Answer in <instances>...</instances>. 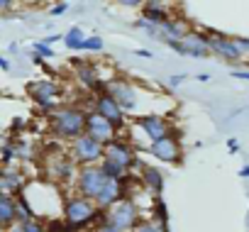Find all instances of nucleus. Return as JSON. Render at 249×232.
I'll use <instances>...</instances> for the list:
<instances>
[{
    "instance_id": "aec40b11",
    "label": "nucleus",
    "mask_w": 249,
    "mask_h": 232,
    "mask_svg": "<svg viewBox=\"0 0 249 232\" xmlns=\"http://www.w3.org/2000/svg\"><path fill=\"white\" fill-rule=\"evenodd\" d=\"M142 186H144V191H149L154 198H159L161 191H164V174H161L159 169H154V166H144V169H142Z\"/></svg>"
},
{
    "instance_id": "7ed1b4c3",
    "label": "nucleus",
    "mask_w": 249,
    "mask_h": 232,
    "mask_svg": "<svg viewBox=\"0 0 249 232\" xmlns=\"http://www.w3.org/2000/svg\"><path fill=\"white\" fill-rule=\"evenodd\" d=\"M103 222L122 230V232H135V227L142 222V213H140V205L127 196L122 198L120 203H115L110 210H105L103 215Z\"/></svg>"
},
{
    "instance_id": "20e7f679",
    "label": "nucleus",
    "mask_w": 249,
    "mask_h": 232,
    "mask_svg": "<svg viewBox=\"0 0 249 232\" xmlns=\"http://www.w3.org/2000/svg\"><path fill=\"white\" fill-rule=\"evenodd\" d=\"M27 93H30V98L35 100V105L44 112V115H54L61 105H59V100H61V86L56 83V81H52V78H39V81H32L30 86H27Z\"/></svg>"
},
{
    "instance_id": "f8f14e48",
    "label": "nucleus",
    "mask_w": 249,
    "mask_h": 232,
    "mask_svg": "<svg viewBox=\"0 0 249 232\" xmlns=\"http://www.w3.org/2000/svg\"><path fill=\"white\" fill-rule=\"evenodd\" d=\"M86 135H90L93 140H98L100 144H110L117 140V127L105 120L103 115H98L93 107H88V125H86Z\"/></svg>"
},
{
    "instance_id": "7c9ffc66",
    "label": "nucleus",
    "mask_w": 249,
    "mask_h": 232,
    "mask_svg": "<svg viewBox=\"0 0 249 232\" xmlns=\"http://www.w3.org/2000/svg\"><path fill=\"white\" fill-rule=\"evenodd\" d=\"M93 232H122V230H117V227H112V225H107V222H103L98 230H93Z\"/></svg>"
},
{
    "instance_id": "0eeeda50",
    "label": "nucleus",
    "mask_w": 249,
    "mask_h": 232,
    "mask_svg": "<svg viewBox=\"0 0 249 232\" xmlns=\"http://www.w3.org/2000/svg\"><path fill=\"white\" fill-rule=\"evenodd\" d=\"M98 115H103L105 120H110L117 130L120 127H124V123H127V112L122 110V105L107 93V90H103V93H98V95H93V105H90Z\"/></svg>"
},
{
    "instance_id": "f3484780",
    "label": "nucleus",
    "mask_w": 249,
    "mask_h": 232,
    "mask_svg": "<svg viewBox=\"0 0 249 232\" xmlns=\"http://www.w3.org/2000/svg\"><path fill=\"white\" fill-rule=\"evenodd\" d=\"M181 54H186V56H208L210 54V35L191 30L181 39Z\"/></svg>"
},
{
    "instance_id": "2eb2a0df",
    "label": "nucleus",
    "mask_w": 249,
    "mask_h": 232,
    "mask_svg": "<svg viewBox=\"0 0 249 232\" xmlns=\"http://www.w3.org/2000/svg\"><path fill=\"white\" fill-rule=\"evenodd\" d=\"M73 69H76V78H78L81 86H86V88L93 90L95 95L105 90V86H103L100 78H98V66H95L93 61H88V59H76V61H73Z\"/></svg>"
},
{
    "instance_id": "9b49d317",
    "label": "nucleus",
    "mask_w": 249,
    "mask_h": 232,
    "mask_svg": "<svg viewBox=\"0 0 249 232\" xmlns=\"http://www.w3.org/2000/svg\"><path fill=\"white\" fill-rule=\"evenodd\" d=\"M147 152H149L154 159L164 161V164H181V161H183V147H181L178 137H174V135H169V137H164V140L149 144Z\"/></svg>"
},
{
    "instance_id": "b1692460",
    "label": "nucleus",
    "mask_w": 249,
    "mask_h": 232,
    "mask_svg": "<svg viewBox=\"0 0 249 232\" xmlns=\"http://www.w3.org/2000/svg\"><path fill=\"white\" fill-rule=\"evenodd\" d=\"M15 154H18V161H32L37 157L35 147L25 140H15Z\"/></svg>"
},
{
    "instance_id": "412c9836",
    "label": "nucleus",
    "mask_w": 249,
    "mask_h": 232,
    "mask_svg": "<svg viewBox=\"0 0 249 232\" xmlns=\"http://www.w3.org/2000/svg\"><path fill=\"white\" fill-rule=\"evenodd\" d=\"M8 232H49V225H47V220H42V217H35V220H18Z\"/></svg>"
},
{
    "instance_id": "473e14b6",
    "label": "nucleus",
    "mask_w": 249,
    "mask_h": 232,
    "mask_svg": "<svg viewBox=\"0 0 249 232\" xmlns=\"http://www.w3.org/2000/svg\"><path fill=\"white\" fill-rule=\"evenodd\" d=\"M135 54H137V56H142V59H152V56H154V54H152L149 49H137Z\"/></svg>"
},
{
    "instance_id": "6ab92c4d",
    "label": "nucleus",
    "mask_w": 249,
    "mask_h": 232,
    "mask_svg": "<svg viewBox=\"0 0 249 232\" xmlns=\"http://www.w3.org/2000/svg\"><path fill=\"white\" fill-rule=\"evenodd\" d=\"M169 10H171V5H166V3H144V5H142V18L161 27L166 20L174 18Z\"/></svg>"
},
{
    "instance_id": "a878e982",
    "label": "nucleus",
    "mask_w": 249,
    "mask_h": 232,
    "mask_svg": "<svg viewBox=\"0 0 249 232\" xmlns=\"http://www.w3.org/2000/svg\"><path fill=\"white\" fill-rule=\"evenodd\" d=\"M135 232H166L159 222H154V220H142L137 227H135Z\"/></svg>"
},
{
    "instance_id": "9d476101",
    "label": "nucleus",
    "mask_w": 249,
    "mask_h": 232,
    "mask_svg": "<svg viewBox=\"0 0 249 232\" xmlns=\"http://www.w3.org/2000/svg\"><path fill=\"white\" fill-rule=\"evenodd\" d=\"M135 127H140L144 132V137L149 140V144H154V142H159V140H164V137L171 135V125H169V120L164 118L161 112H147V115H142V118L135 120Z\"/></svg>"
},
{
    "instance_id": "dca6fc26",
    "label": "nucleus",
    "mask_w": 249,
    "mask_h": 232,
    "mask_svg": "<svg viewBox=\"0 0 249 232\" xmlns=\"http://www.w3.org/2000/svg\"><path fill=\"white\" fill-rule=\"evenodd\" d=\"M25 188H27V178H25L22 169H13V166L3 169V174H0V193L18 198L25 193Z\"/></svg>"
},
{
    "instance_id": "f704fd0d",
    "label": "nucleus",
    "mask_w": 249,
    "mask_h": 232,
    "mask_svg": "<svg viewBox=\"0 0 249 232\" xmlns=\"http://www.w3.org/2000/svg\"><path fill=\"white\" fill-rule=\"evenodd\" d=\"M10 8H13L10 0H0V10H10Z\"/></svg>"
},
{
    "instance_id": "a211bd4d",
    "label": "nucleus",
    "mask_w": 249,
    "mask_h": 232,
    "mask_svg": "<svg viewBox=\"0 0 249 232\" xmlns=\"http://www.w3.org/2000/svg\"><path fill=\"white\" fill-rule=\"evenodd\" d=\"M18 203L13 196L8 193H0V225H3V230L8 232L15 222H18Z\"/></svg>"
},
{
    "instance_id": "c85d7f7f",
    "label": "nucleus",
    "mask_w": 249,
    "mask_h": 232,
    "mask_svg": "<svg viewBox=\"0 0 249 232\" xmlns=\"http://www.w3.org/2000/svg\"><path fill=\"white\" fill-rule=\"evenodd\" d=\"M227 152H230V154H237V152H239V142H237L234 137L227 140Z\"/></svg>"
},
{
    "instance_id": "39448f33",
    "label": "nucleus",
    "mask_w": 249,
    "mask_h": 232,
    "mask_svg": "<svg viewBox=\"0 0 249 232\" xmlns=\"http://www.w3.org/2000/svg\"><path fill=\"white\" fill-rule=\"evenodd\" d=\"M69 157L73 159L76 166H98L105 159V144L93 140L90 135H83L69 144Z\"/></svg>"
},
{
    "instance_id": "c9c22d12",
    "label": "nucleus",
    "mask_w": 249,
    "mask_h": 232,
    "mask_svg": "<svg viewBox=\"0 0 249 232\" xmlns=\"http://www.w3.org/2000/svg\"><path fill=\"white\" fill-rule=\"evenodd\" d=\"M239 176H242V178H249V166H242V171H239Z\"/></svg>"
},
{
    "instance_id": "f257e3e1",
    "label": "nucleus",
    "mask_w": 249,
    "mask_h": 232,
    "mask_svg": "<svg viewBox=\"0 0 249 232\" xmlns=\"http://www.w3.org/2000/svg\"><path fill=\"white\" fill-rule=\"evenodd\" d=\"M103 210L95 205V200L90 198H83V196H69L61 205V220L69 230H78V232H86V230H98L103 225Z\"/></svg>"
},
{
    "instance_id": "c756f323",
    "label": "nucleus",
    "mask_w": 249,
    "mask_h": 232,
    "mask_svg": "<svg viewBox=\"0 0 249 232\" xmlns=\"http://www.w3.org/2000/svg\"><path fill=\"white\" fill-rule=\"evenodd\" d=\"M183 81H186V76H171V78H169V86H171V88H178Z\"/></svg>"
},
{
    "instance_id": "cd10ccee",
    "label": "nucleus",
    "mask_w": 249,
    "mask_h": 232,
    "mask_svg": "<svg viewBox=\"0 0 249 232\" xmlns=\"http://www.w3.org/2000/svg\"><path fill=\"white\" fill-rule=\"evenodd\" d=\"M69 10V3H56V5H52V10H49V15H54V18H59V15H64Z\"/></svg>"
},
{
    "instance_id": "72a5a7b5",
    "label": "nucleus",
    "mask_w": 249,
    "mask_h": 232,
    "mask_svg": "<svg viewBox=\"0 0 249 232\" xmlns=\"http://www.w3.org/2000/svg\"><path fill=\"white\" fill-rule=\"evenodd\" d=\"M0 69H3V71H10V61L3 56V59H0Z\"/></svg>"
},
{
    "instance_id": "bb28decb",
    "label": "nucleus",
    "mask_w": 249,
    "mask_h": 232,
    "mask_svg": "<svg viewBox=\"0 0 249 232\" xmlns=\"http://www.w3.org/2000/svg\"><path fill=\"white\" fill-rule=\"evenodd\" d=\"M83 52H103V39H100L98 35L88 37L86 44H83Z\"/></svg>"
},
{
    "instance_id": "2f4dec72",
    "label": "nucleus",
    "mask_w": 249,
    "mask_h": 232,
    "mask_svg": "<svg viewBox=\"0 0 249 232\" xmlns=\"http://www.w3.org/2000/svg\"><path fill=\"white\" fill-rule=\"evenodd\" d=\"M232 78H239V81H249V71H232Z\"/></svg>"
},
{
    "instance_id": "f03ea898",
    "label": "nucleus",
    "mask_w": 249,
    "mask_h": 232,
    "mask_svg": "<svg viewBox=\"0 0 249 232\" xmlns=\"http://www.w3.org/2000/svg\"><path fill=\"white\" fill-rule=\"evenodd\" d=\"M86 125H88V110L78 105H61L54 115H49V130L56 137L69 140V144L86 135Z\"/></svg>"
},
{
    "instance_id": "5701e85b",
    "label": "nucleus",
    "mask_w": 249,
    "mask_h": 232,
    "mask_svg": "<svg viewBox=\"0 0 249 232\" xmlns=\"http://www.w3.org/2000/svg\"><path fill=\"white\" fill-rule=\"evenodd\" d=\"M152 220H154V222H159L166 232L171 230V227H169V210H166V203L161 200V196H159V198H154V215H152Z\"/></svg>"
},
{
    "instance_id": "6e6552de",
    "label": "nucleus",
    "mask_w": 249,
    "mask_h": 232,
    "mask_svg": "<svg viewBox=\"0 0 249 232\" xmlns=\"http://www.w3.org/2000/svg\"><path fill=\"white\" fill-rule=\"evenodd\" d=\"M105 161H112L120 169L132 174L135 166H137V147H132L124 140H115V142L105 144Z\"/></svg>"
},
{
    "instance_id": "4be33fe9",
    "label": "nucleus",
    "mask_w": 249,
    "mask_h": 232,
    "mask_svg": "<svg viewBox=\"0 0 249 232\" xmlns=\"http://www.w3.org/2000/svg\"><path fill=\"white\" fill-rule=\"evenodd\" d=\"M86 32L81 27H71L66 35H64V44L71 49V52H83V44H86Z\"/></svg>"
},
{
    "instance_id": "4468645a",
    "label": "nucleus",
    "mask_w": 249,
    "mask_h": 232,
    "mask_svg": "<svg viewBox=\"0 0 249 232\" xmlns=\"http://www.w3.org/2000/svg\"><path fill=\"white\" fill-rule=\"evenodd\" d=\"M44 169H49V178L54 183H66L69 178L76 181V176H78V169H76V164L69 154H61V157L54 154V161H47Z\"/></svg>"
},
{
    "instance_id": "ddd939ff",
    "label": "nucleus",
    "mask_w": 249,
    "mask_h": 232,
    "mask_svg": "<svg viewBox=\"0 0 249 232\" xmlns=\"http://www.w3.org/2000/svg\"><path fill=\"white\" fill-rule=\"evenodd\" d=\"M210 52L217 54L225 61H242L244 52L237 44V37H227V35H210Z\"/></svg>"
},
{
    "instance_id": "e433bc0d",
    "label": "nucleus",
    "mask_w": 249,
    "mask_h": 232,
    "mask_svg": "<svg viewBox=\"0 0 249 232\" xmlns=\"http://www.w3.org/2000/svg\"><path fill=\"white\" fill-rule=\"evenodd\" d=\"M59 232H78V230H69V227H66V225H64V227H61V230H59Z\"/></svg>"
},
{
    "instance_id": "1a4fd4ad",
    "label": "nucleus",
    "mask_w": 249,
    "mask_h": 232,
    "mask_svg": "<svg viewBox=\"0 0 249 232\" xmlns=\"http://www.w3.org/2000/svg\"><path fill=\"white\" fill-rule=\"evenodd\" d=\"M105 90L122 105L124 112H137L140 100H137V88H135V83H130L127 78H112V81L105 83Z\"/></svg>"
},
{
    "instance_id": "393cba45",
    "label": "nucleus",
    "mask_w": 249,
    "mask_h": 232,
    "mask_svg": "<svg viewBox=\"0 0 249 232\" xmlns=\"http://www.w3.org/2000/svg\"><path fill=\"white\" fill-rule=\"evenodd\" d=\"M32 49H35V54H37L42 61H44V59H54V56H56V52H54L49 44H44V42H35V44H32Z\"/></svg>"
},
{
    "instance_id": "423d86ee",
    "label": "nucleus",
    "mask_w": 249,
    "mask_h": 232,
    "mask_svg": "<svg viewBox=\"0 0 249 232\" xmlns=\"http://www.w3.org/2000/svg\"><path fill=\"white\" fill-rule=\"evenodd\" d=\"M73 183H76V188H78V196L95 200V198L100 196V191L105 188L107 176H105V171H103L100 164H98V166H83V169H78V176H76Z\"/></svg>"
}]
</instances>
